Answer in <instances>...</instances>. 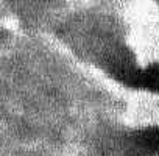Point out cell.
Segmentation results:
<instances>
[{
	"label": "cell",
	"mask_w": 159,
	"mask_h": 156,
	"mask_svg": "<svg viewBox=\"0 0 159 156\" xmlns=\"http://www.w3.org/2000/svg\"><path fill=\"white\" fill-rule=\"evenodd\" d=\"M137 88H143L150 92H159V62H153L143 70H139Z\"/></svg>",
	"instance_id": "6da1fadb"
},
{
	"label": "cell",
	"mask_w": 159,
	"mask_h": 156,
	"mask_svg": "<svg viewBox=\"0 0 159 156\" xmlns=\"http://www.w3.org/2000/svg\"><path fill=\"white\" fill-rule=\"evenodd\" d=\"M136 142L150 153L159 154V126H150L140 130L136 134Z\"/></svg>",
	"instance_id": "7a4b0ae2"
}]
</instances>
